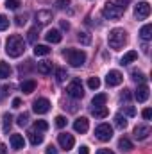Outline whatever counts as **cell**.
Returning a JSON list of instances; mask_svg holds the SVG:
<instances>
[{
  "instance_id": "4dcf8cb0",
  "label": "cell",
  "mask_w": 152,
  "mask_h": 154,
  "mask_svg": "<svg viewBox=\"0 0 152 154\" xmlns=\"http://www.w3.org/2000/svg\"><path fill=\"white\" fill-rule=\"evenodd\" d=\"M34 129L39 131V133H43V131L48 129V124H47L45 120H36V122H34Z\"/></svg>"
},
{
  "instance_id": "7402d4cb",
  "label": "cell",
  "mask_w": 152,
  "mask_h": 154,
  "mask_svg": "<svg viewBox=\"0 0 152 154\" xmlns=\"http://www.w3.org/2000/svg\"><path fill=\"white\" fill-rule=\"evenodd\" d=\"M11 124H13V116L9 115V113H4L2 115V129H4V133H9Z\"/></svg>"
},
{
  "instance_id": "83f0119b",
  "label": "cell",
  "mask_w": 152,
  "mask_h": 154,
  "mask_svg": "<svg viewBox=\"0 0 152 154\" xmlns=\"http://www.w3.org/2000/svg\"><path fill=\"white\" fill-rule=\"evenodd\" d=\"M114 124H116L118 129H125V127H127V120H125V116H122V115L114 116Z\"/></svg>"
},
{
  "instance_id": "60d3db41",
  "label": "cell",
  "mask_w": 152,
  "mask_h": 154,
  "mask_svg": "<svg viewBox=\"0 0 152 154\" xmlns=\"http://www.w3.org/2000/svg\"><path fill=\"white\" fill-rule=\"evenodd\" d=\"M14 20H16L14 23H16L18 27H22V25H25V22H27V16H16Z\"/></svg>"
},
{
  "instance_id": "bcb514c9",
  "label": "cell",
  "mask_w": 152,
  "mask_h": 154,
  "mask_svg": "<svg viewBox=\"0 0 152 154\" xmlns=\"http://www.w3.org/2000/svg\"><path fill=\"white\" fill-rule=\"evenodd\" d=\"M20 106H22V100H20L18 97H16V99H13V108H14V109H18Z\"/></svg>"
},
{
  "instance_id": "7dc6e473",
  "label": "cell",
  "mask_w": 152,
  "mask_h": 154,
  "mask_svg": "<svg viewBox=\"0 0 152 154\" xmlns=\"http://www.w3.org/2000/svg\"><path fill=\"white\" fill-rule=\"evenodd\" d=\"M47 154H57V149H56L54 145H48V147H47Z\"/></svg>"
},
{
  "instance_id": "74e56055",
  "label": "cell",
  "mask_w": 152,
  "mask_h": 154,
  "mask_svg": "<svg viewBox=\"0 0 152 154\" xmlns=\"http://www.w3.org/2000/svg\"><path fill=\"white\" fill-rule=\"evenodd\" d=\"M66 125V118L63 115H59V116H56V127H59V129H63Z\"/></svg>"
},
{
  "instance_id": "d4e9b609",
  "label": "cell",
  "mask_w": 152,
  "mask_h": 154,
  "mask_svg": "<svg viewBox=\"0 0 152 154\" xmlns=\"http://www.w3.org/2000/svg\"><path fill=\"white\" fill-rule=\"evenodd\" d=\"M50 48L47 45H34V56H48Z\"/></svg>"
},
{
  "instance_id": "816d5d0a",
  "label": "cell",
  "mask_w": 152,
  "mask_h": 154,
  "mask_svg": "<svg viewBox=\"0 0 152 154\" xmlns=\"http://www.w3.org/2000/svg\"><path fill=\"white\" fill-rule=\"evenodd\" d=\"M5 152H7V147L4 143H0V154H5Z\"/></svg>"
},
{
  "instance_id": "2e32d148",
  "label": "cell",
  "mask_w": 152,
  "mask_h": 154,
  "mask_svg": "<svg viewBox=\"0 0 152 154\" xmlns=\"http://www.w3.org/2000/svg\"><path fill=\"white\" fill-rule=\"evenodd\" d=\"M45 38H47L48 43H59V41L63 39V34H61L57 29H50V31L45 34Z\"/></svg>"
},
{
  "instance_id": "b9f144b4",
  "label": "cell",
  "mask_w": 152,
  "mask_h": 154,
  "mask_svg": "<svg viewBox=\"0 0 152 154\" xmlns=\"http://www.w3.org/2000/svg\"><path fill=\"white\" fill-rule=\"evenodd\" d=\"M123 113H125L127 116H134V115H136V109H134L132 106H127V108L123 109Z\"/></svg>"
},
{
  "instance_id": "d6986e66",
  "label": "cell",
  "mask_w": 152,
  "mask_h": 154,
  "mask_svg": "<svg viewBox=\"0 0 152 154\" xmlns=\"http://www.w3.org/2000/svg\"><path fill=\"white\" fill-rule=\"evenodd\" d=\"M34 90H36V81L34 79H29V81L22 82V91L23 93H32Z\"/></svg>"
},
{
  "instance_id": "d590c367",
  "label": "cell",
  "mask_w": 152,
  "mask_h": 154,
  "mask_svg": "<svg viewBox=\"0 0 152 154\" xmlns=\"http://www.w3.org/2000/svg\"><path fill=\"white\" fill-rule=\"evenodd\" d=\"M131 75H132V79H134L136 82H138V81H140V82H143V81H147V77H145V74H141V72H138V70H134V72H132Z\"/></svg>"
},
{
  "instance_id": "c3c4849f",
  "label": "cell",
  "mask_w": 152,
  "mask_h": 154,
  "mask_svg": "<svg viewBox=\"0 0 152 154\" xmlns=\"http://www.w3.org/2000/svg\"><path fill=\"white\" fill-rule=\"evenodd\" d=\"M97 154H114V152H113V151H109V149H99Z\"/></svg>"
},
{
  "instance_id": "9a60e30c",
  "label": "cell",
  "mask_w": 152,
  "mask_h": 154,
  "mask_svg": "<svg viewBox=\"0 0 152 154\" xmlns=\"http://www.w3.org/2000/svg\"><path fill=\"white\" fill-rule=\"evenodd\" d=\"M52 18H54V16H52L50 11H38V13H36V23H38V25H47Z\"/></svg>"
},
{
  "instance_id": "8992f818",
  "label": "cell",
  "mask_w": 152,
  "mask_h": 154,
  "mask_svg": "<svg viewBox=\"0 0 152 154\" xmlns=\"http://www.w3.org/2000/svg\"><path fill=\"white\" fill-rule=\"evenodd\" d=\"M95 136L100 140V142H109L113 138V127L109 124H100L97 129H95Z\"/></svg>"
},
{
  "instance_id": "f1b7e54d",
  "label": "cell",
  "mask_w": 152,
  "mask_h": 154,
  "mask_svg": "<svg viewBox=\"0 0 152 154\" xmlns=\"http://www.w3.org/2000/svg\"><path fill=\"white\" fill-rule=\"evenodd\" d=\"M66 77H68V74H66L65 68H57V70H56V81H57V82H65Z\"/></svg>"
},
{
  "instance_id": "44dd1931",
  "label": "cell",
  "mask_w": 152,
  "mask_h": 154,
  "mask_svg": "<svg viewBox=\"0 0 152 154\" xmlns=\"http://www.w3.org/2000/svg\"><path fill=\"white\" fill-rule=\"evenodd\" d=\"M38 72L43 74V75L50 74V72H52V63H50V61H41V63H38Z\"/></svg>"
},
{
  "instance_id": "f35d334b",
  "label": "cell",
  "mask_w": 152,
  "mask_h": 154,
  "mask_svg": "<svg viewBox=\"0 0 152 154\" xmlns=\"http://www.w3.org/2000/svg\"><path fill=\"white\" fill-rule=\"evenodd\" d=\"M27 38H29V41H31V43H34V41H36V38H38V27L31 29V31H29V36H27Z\"/></svg>"
},
{
  "instance_id": "30bf717a",
  "label": "cell",
  "mask_w": 152,
  "mask_h": 154,
  "mask_svg": "<svg viewBox=\"0 0 152 154\" xmlns=\"http://www.w3.org/2000/svg\"><path fill=\"white\" fill-rule=\"evenodd\" d=\"M122 81H123V75L118 70H111L106 75V84L108 86H118V84H122Z\"/></svg>"
},
{
  "instance_id": "7a4b0ae2",
  "label": "cell",
  "mask_w": 152,
  "mask_h": 154,
  "mask_svg": "<svg viewBox=\"0 0 152 154\" xmlns=\"http://www.w3.org/2000/svg\"><path fill=\"white\" fill-rule=\"evenodd\" d=\"M108 43H109V47L114 48V50L122 48V47L127 43V32H125L123 29H120V27H116V29H113V31H109Z\"/></svg>"
},
{
  "instance_id": "cb8c5ba5",
  "label": "cell",
  "mask_w": 152,
  "mask_h": 154,
  "mask_svg": "<svg viewBox=\"0 0 152 154\" xmlns=\"http://www.w3.org/2000/svg\"><path fill=\"white\" fill-rule=\"evenodd\" d=\"M106 100H108V95H106V93H99V95H95V97H93L91 104H93V106H104V104H106Z\"/></svg>"
},
{
  "instance_id": "6da1fadb",
  "label": "cell",
  "mask_w": 152,
  "mask_h": 154,
  "mask_svg": "<svg viewBox=\"0 0 152 154\" xmlns=\"http://www.w3.org/2000/svg\"><path fill=\"white\" fill-rule=\"evenodd\" d=\"M23 52H25V41L22 39V36L13 34V36L7 38V41H5V54L9 57H20Z\"/></svg>"
},
{
  "instance_id": "5bb4252c",
  "label": "cell",
  "mask_w": 152,
  "mask_h": 154,
  "mask_svg": "<svg viewBox=\"0 0 152 154\" xmlns=\"http://www.w3.org/2000/svg\"><path fill=\"white\" fill-rule=\"evenodd\" d=\"M88 127H90V122H88V118L86 116H81V118H77L75 122H74V129H75L77 133H86L88 131Z\"/></svg>"
},
{
  "instance_id": "d6a6232c",
  "label": "cell",
  "mask_w": 152,
  "mask_h": 154,
  "mask_svg": "<svg viewBox=\"0 0 152 154\" xmlns=\"http://www.w3.org/2000/svg\"><path fill=\"white\" fill-rule=\"evenodd\" d=\"M27 122H29V115L27 113H22V115L16 118V124L20 125V127H23V125H27Z\"/></svg>"
},
{
  "instance_id": "ba28073f",
  "label": "cell",
  "mask_w": 152,
  "mask_h": 154,
  "mask_svg": "<svg viewBox=\"0 0 152 154\" xmlns=\"http://www.w3.org/2000/svg\"><path fill=\"white\" fill-rule=\"evenodd\" d=\"M50 109V100L48 99H36L34 100V104H32V111L34 113H38V115H45L47 111Z\"/></svg>"
},
{
  "instance_id": "681fc988",
  "label": "cell",
  "mask_w": 152,
  "mask_h": 154,
  "mask_svg": "<svg viewBox=\"0 0 152 154\" xmlns=\"http://www.w3.org/2000/svg\"><path fill=\"white\" fill-rule=\"evenodd\" d=\"M79 154H90V151H88V147H86V145H82V147L79 149Z\"/></svg>"
},
{
  "instance_id": "1f68e13d",
  "label": "cell",
  "mask_w": 152,
  "mask_h": 154,
  "mask_svg": "<svg viewBox=\"0 0 152 154\" xmlns=\"http://www.w3.org/2000/svg\"><path fill=\"white\" fill-rule=\"evenodd\" d=\"M77 39H79L82 45H90V43H91V38H90V34H88V32H79Z\"/></svg>"
},
{
  "instance_id": "603a6c76",
  "label": "cell",
  "mask_w": 152,
  "mask_h": 154,
  "mask_svg": "<svg viewBox=\"0 0 152 154\" xmlns=\"http://www.w3.org/2000/svg\"><path fill=\"white\" fill-rule=\"evenodd\" d=\"M29 140H31V143H32V145H39V143H41V142H43V134H41V133H36V131H31V133H29Z\"/></svg>"
},
{
  "instance_id": "484cf974",
  "label": "cell",
  "mask_w": 152,
  "mask_h": 154,
  "mask_svg": "<svg viewBox=\"0 0 152 154\" xmlns=\"http://www.w3.org/2000/svg\"><path fill=\"white\" fill-rule=\"evenodd\" d=\"M11 75V66L4 61H0V79H5V77Z\"/></svg>"
},
{
  "instance_id": "3957f363",
  "label": "cell",
  "mask_w": 152,
  "mask_h": 154,
  "mask_svg": "<svg viewBox=\"0 0 152 154\" xmlns=\"http://www.w3.org/2000/svg\"><path fill=\"white\" fill-rule=\"evenodd\" d=\"M63 56L66 57V61H68L72 66H82L84 61H86V52L75 50V48H66V50L63 52Z\"/></svg>"
},
{
  "instance_id": "52a82bcc",
  "label": "cell",
  "mask_w": 152,
  "mask_h": 154,
  "mask_svg": "<svg viewBox=\"0 0 152 154\" xmlns=\"http://www.w3.org/2000/svg\"><path fill=\"white\" fill-rule=\"evenodd\" d=\"M149 14H150V4L149 2H138V5L134 7V16L138 20H145V18H149Z\"/></svg>"
},
{
  "instance_id": "9c48e42d",
  "label": "cell",
  "mask_w": 152,
  "mask_h": 154,
  "mask_svg": "<svg viewBox=\"0 0 152 154\" xmlns=\"http://www.w3.org/2000/svg\"><path fill=\"white\" fill-rule=\"evenodd\" d=\"M57 142H59L61 149H65V151H70V149H74V145H75L74 136H72V134H68V133H61V134H59V138H57Z\"/></svg>"
},
{
  "instance_id": "ffe728a7",
  "label": "cell",
  "mask_w": 152,
  "mask_h": 154,
  "mask_svg": "<svg viewBox=\"0 0 152 154\" xmlns=\"http://www.w3.org/2000/svg\"><path fill=\"white\" fill-rule=\"evenodd\" d=\"M140 38L143 39V41H149V39L152 38V25L150 23H147V25L141 27V31H140Z\"/></svg>"
},
{
  "instance_id": "f6af8a7d",
  "label": "cell",
  "mask_w": 152,
  "mask_h": 154,
  "mask_svg": "<svg viewBox=\"0 0 152 154\" xmlns=\"http://www.w3.org/2000/svg\"><path fill=\"white\" fill-rule=\"evenodd\" d=\"M129 99H131L129 90H123V91H122V100H129Z\"/></svg>"
},
{
  "instance_id": "4fadbf2b",
  "label": "cell",
  "mask_w": 152,
  "mask_h": 154,
  "mask_svg": "<svg viewBox=\"0 0 152 154\" xmlns=\"http://www.w3.org/2000/svg\"><path fill=\"white\" fill-rule=\"evenodd\" d=\"M9 143H11V147H13V149H16V151H20V149H23V147H25V140H23V136H22V134H11Z\"/></svg>"
},
{
  "instance_id": "4316f807",
  "label": "cell",
  "mask_w": 152,
  "mask_h": 154,
  "mask_svg": "<svg viewBox=\"0 0 152 154\" xmlns=\"http://www.w3.org/2000/svg\"><path fill=\"white\" fill-rule=\"evenodd\" d=\"M118 147H120V151H131L132 149V143H131V140H127V138H120L118 140Z\"/></svg>"
},
{
  "instance_id": "f907efd6",
  "label": "cell",
  "mask_w": 152,
  "mask_h": 154,
  "mask_svg": "<svg viewBox=\"0 0 152 154\" xmlns=\"http://www.w3.org/2000/svg\"><path fill=\"white\" fill-rule=\"evenodd\" d=\"M61 27H63V29H65V31H68V29H70V23H68V22H65V20H63V22H61Z\"/></svg>"
},
{
  "instance_id": "ee69618b",
  "label": "cell",
  "mask_w": 152,
  "mask_h": 154,
  "mask_svg": "<svg viewBox=\"0 0 152 154\" xmlns=\"http://www.w3.org/2000/svg\"><path fill=\"white\" fill-rule=\"evenodd\" d=\"M150 116H152V109H149V108L143 109V118H145V120H150Z\"/></svg>"
},
{
  "instance_id": "7c38bea8",
  "label": "cell",
  "mask_w": 152,
  "mask_h": 154,
  "mask_svg": "<svg viewBox=\"0 0 152 154\" xmlns=\"http://www.w3.org/2000/svg\"><path fill=\"white\" fill-rule=\"evenodd\" d=\"M149 86L147 84H140L138 86V90H136V93H134V97H136V100L138 102H145L147 99H149Z\"/></svg>"
},
{
  "instance_id": "277c9868",
  "label": "cell",
  "mask_w": 152,
  "mask_h": 154,
  "mask_svg": "<svg viewBox=\"0 0 152 154\" xmlns=\"http://www.w3.org/2000/svg\"><path fill=\"white\" fill-rule=\"evenodd\" d=\"M102 14H104V18H108V20H118V18H122V14H123V9H120L116 4L113 2H108V4H104V7H102Z\"/></svg>"
},
{
  "instance_id": "ab89813d",
  "label": "cell",
  "mask_w": 152,
  "mask_h": 154,
  "mask_svg": "<svg viewBox=\"0 0 152 154\" xmlns=\"http://www.w3.org/2000/svg\"><path fill=\"white\" fill-rule=\"evenodd\" d=\"M129 4H131V0H116V5H118L120 9H123V11L127 9V5H129Z\"/></svg>"
},
{
  "instance_id": "8fae6325",
  "label": "cell",
  "mask_w": 152,
  "mask_h": 154,
  "mask_svg": "<svg viewBox=\"0 0 152 154\" xmlns=\"http://www.w3.org/2000/svg\"><path fill=\"white\" fill-rule=\"evenodd\" d=\"M149 134H150V127H149V125L141 124V125H136V127H134V138H136V140H145Z\"/></svg>"
},
{
  "instance_id": "5b68a950",
  "label": "cell",
  "mask_w": 152,
  "mask_h": 154,
  "mask_svg": "<svg viewBox=\"0 0 152 154\" xmlns=\"http://www.w3.org/2000/svg\"><path fill=\"white\" fill-rule=\"evenodd\" d=\"M66 93L72 97V99H82L84 97V88H82V82L79 79H74L68 88H66Z\"/></svg>"
},
{
  "instance_id": "ac0fdd59",
  "label": "cell",
  "mask_w": 152,
  "mask_h": 154,
  "mask_svg": "<svg viewBox=\"0 0 152 154\" xmlns=\"http://www.w3.org/2000/svg\"><path fill=\"white\" fill-rule=\"evenodd\" d=\"M138 59V52L136 50H129L127 54H123V57L120 59V63L122 65H129V63H132V61H136Z\"/></svg>"
},
{
  "instance_id": "836d02e7",
  "label": "cell",
  "mask_w": 152,
  "mask_h": 154,
  "mask_svg": "<svg viewBox=\"0 0 152 154\" xmlns=\"http://www.w3.org/2000/svg\"><path fill=\"white\" fill-rule=\"evenodd\" d=\"M5 7L11 9V11H16V9L20 7V2H18V0H7V2H5Z\"/></svg>"
},
{
  "instance_id": "e575fe53",
  "label": "cell",
  "mask_w": 152,
  "mask_h": 154,
  "mask_svg": "<svg viewBox=\"0 0 152 154\" xmlns=\"http://www.w3.org/2000/svg\"><path fill=\"white\" fill-rule=\"evenodd\" d=\"M9 27V18L5 14H0V31H5Z\"/></svg>"
},
{
  "instance_id": "7bdbcfd3",
  "label": "cell",
  "mask_w": 152,
  "mask_h": 154,
  "mask_svg": "<svg viewBox=\"0 0 152 154\" xmlns=\"http://www.w3.org/2000/svg\"><path fill=\"white\" fill-rule=\"evenodd\" d=\"M7 91H9V86H4V88H0V100L7 95Z\"/></svg>"
},
{
  "instance_id": "8d00e7d4",
  "label": "cell",
  "mask_w": 152,
  "mask_h": 154,
  "mask_svg": "<svg viewBox=\"0 0 152 154\" xmlns=\"http://www.w3.org/2000/svg\"><path fill=\"white\" fill-rule=\"evenodd\" d=\"M56 7L57 9H68L70 7V0H56Z\"/></svg>"
},
{
  "instance_id": "f546056e",
  "label": "cell",
  "mask_w": 152,
  "mask_h": 154,
  "mask_svg": "<svg viewBox=\"0 0 152 154\" xmlns=\"http://www.w3.org/2000/svg\"><path fill=\"white\" fill-rule=\"evenodd\" d=\"M88 86H90L91 90H99V88H100V79H99V77H90V79H88Z\"/></svg>"
},
{
  "instance_id": "e0dca14e",
  "label": "cell",
  "mask_w": 152,
  "mask_h": 154,
  "mask_svg": "<svg viewBox=\"0 0 152 154\" xmlns=\"http://www.w3.org/2000/svg\"><path fill=\"white\" fill-rule=\"evenodd\" d=\"M91 115L95 116V118H106V116L109 115V109L106 106H93L91 108Z\"/></svg>"
}]
</instances>
